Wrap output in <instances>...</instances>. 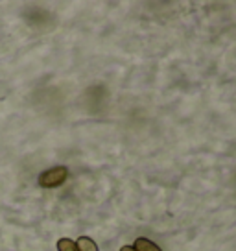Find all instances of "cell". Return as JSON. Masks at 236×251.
Wrapping results in <instances>:
<instances>
[{"mask_svg": "<svg viewBox=\"0 0 236 251\" xmlns=\"http://www.w3.org/2000/svg\"><path fill=\"white\" fill-rule=\"evenodd\" d=\"M120 251H135V248H133V246H124Z\"/></svg>", "mask_w": 236, "mask_h": 251, "instance_id": "5b68a950", "label": "cell"}, {"mask_svg": "<svg viewBox=\"0 0 236 251\" xmlns=\"http://www.w3.org/2000/svg\"><path fill=\"white\" fill-rule=\"evenodd\" d=\"M67 177H69L67 166H54V168L45 170V172L41 174L37 183H39V187H43V188H55V187H59V185H63Z\"/></svg>", "mask_w": 236, "mask_h": 251, "instance_id": "6da1fadb", "label": "cell"}, {"mask_svg": "<svg viewBox=\"0 0 236 251\" xmlns=\"http://www.w3.org/2000/svg\"><path fill=\"white\" fill-rule=\"evenodd\" d=\"M57 251H78V246L71 238H61L57 242Z\"/></svg>", "mask_w": 236, "mask_h": 251, "instance_id": "277c9868", "label": "cell"}, {"mask_svg": "<svg viewBox=\"0 0 236 251\" xmlns=\"http://www.w3.org/2000/svg\"><path fill=\"white\" fill-rule=\"evenodd\" d=\"M76 246H78V251H98L96 242L89 236H79Z\"/></svg>", "mask_w": 236, "mask_h": 251, "instance_id": "3957f363", "label": "cell"}, {"mask_svg": "<svg viewBox=\"0 0 236 251\" xmlns=\"http://www.w3.org/2000/svg\"><path fill=\"white\" fill-rule=\"evenodd\" d=\"M133 248H135V251H163L157 244H153L151 240H148V238H137V242H135Z\"/></svg>", "mask_w": 236, "mask_h": 251, "instance_id": "7a4b0ae2", "label": "cell"}]
</instances>
